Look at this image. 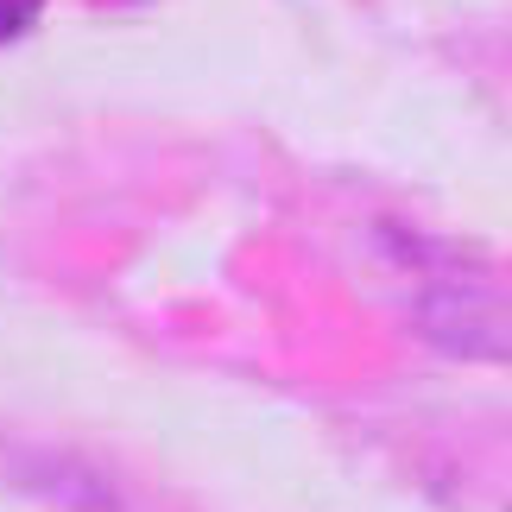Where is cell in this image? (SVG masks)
Here are the masks:
<instances>
[{
    "label": "cell",
    "mask_w": 512,
    "mask_h": 512,
    "mask_svg": "<svg viewBox=\"0 0 512 512\" xmlns=\"http://www.w3.org/2000/svg\"><path fill=\"white\" fill-rule=\"evenodd\" d=\"M32 7H38V0H13V7L0 0V38H13L19 26H26V19H32Z\"/></svg>",
    "instance_id": "obj_1"
}]
</instances>
